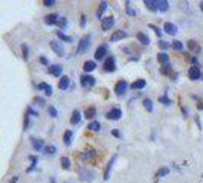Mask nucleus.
Here are the masks:
<instances>
[{
    "mask_svg": "<svg viewBox=\"0 0 203 183\" xmlns=\"http://www.w3.org/2000/svg\"><path fill=\"white\" fill-rule=\"evenodd\" d=\"M90 40H92V37L87 34V35H84L81 38V41H80V45H78V49H77V52L78 53H82V52H86L87 49H89V46H90Z\"/></svg>",
    "mask_w": 203,
    "mask_h": 183,
    "instance_id": "obj_1",
    "label": "nucleus"
},
{
    "mask_svg": "<svg viewBox=\"0 0 203 183\" xmlns=\"http://www.w3.org/2000/svg\"><path fill=\"white\" fill-rule=\"evenodd\" d=\"M80 83H81L82 87L90 89V87H93V86H95V78H93V76H90V75H82L81 78H80Z\"/></svg>",
    "mask_w": 203,
    "mask_h": 183,
    "instance_id": "obj_2",
    "label": "nucleus"
},
{
    "mask_svg": "<svg viewBox=\"0 0 203 183\" xmlns=\"http://www.w3.org/2000/svg\"><path fill=\"white\" fill-rule=\"evenodd\" d=\"M80 179L81 180H86V182H92L95 179V173L90 171V169L82 168V169H80Z\"/></svg>",
    "mask_w": 203,
    "mask_h": 183,
    "instance_id": "obj_3",
    "label": "nucleus"
},
{
    "mask_svg": "<svg viewBox=\"0 0 203 183\" xmlns=\"http://www.w3.org/2000/svg\"><path fill=\"white\" fill-rule=\"evenodd\" d=\"M50 49H52L57 55L64 56V47H63V45H61L60 41H50Z\"/></svg>",
    "mask_w": 203,
    "mask_h": 183,
    "instance_id": "obj_4",
    "label": "nucleus"
},
{
    "mask_svg": "<svg viewBox=\"0 0 203 183\" xmlns=\"http://www.w3.org/2000/svg\"><path fill=\"white\" fill-rule=\"evenodd\" d=\"M188 76H189V80H193V81L199 80V78L202 76V72H200L199 66H193V67L189 69V72H188Z\"/></svg>",
    "mask_w": 203,
    "mask_h": 183,
    "instance_id": "obj_5",
    "label": "nucleus"
},
{
    "mask_svg": "<svg viewBox=\"0 0 203 183\" xmlns=\"http://www.w3.org/2000/svg\"><path fill=\"white\" fill-rule=\"evenodd\" d=\"M127 89H128V84H127L125 81H118L116 86H115V91H116L118 96H122V95L127 91Z\"/></svg>",
    "mask_w": 203,
    "mask_h": 183,
    "instance_id": "obj_6",
    "label": "nucleus"
},
{
    "mask_svg": "<svg viewBox=\"0 0 203 183\" xmlns=\"http://www.w3.org/2000/svg\"><path fill=\"white\" fill-rule=\"evenodd\" d=\"M113 25H115V18H113V17H105V18H102L101 28H102L104 31H109V29L113 28Z\"/></svg>",
    "mask_w": 203,
    "mask_h": 183,
    "instance_id": "obj_7",
    "label": "nucleus"
},
{
    "mask_svg": "<svg viewBox=\"0 0 203 183\" xmlns=\"http://www.w3.org/2000/svg\"><path fill=\"white\" fill-rule=\"evenodd\" d=\"M115 58L113 56H107L105 58V61H104V70H107V72H113L115 70Z\"/></svg>",
    "mask_w": 203,
    "mask_h": 183,
    "instance_id": "obj_8",
    "label": "nucleus"
},
{
    "mask_svg": "<svg viewBox=\"0 0 203 183\" xmlns=\"http://www.w3.org/2000/svg\"><path fill=\"white\" fill-rule=\"evenodd\" d=\"M105 116H107V119H110V121H116V119H119L122 116V111L119 108H112Z\"/></svg>",
    "mask_w": 203,
    "mask_h": 183,
    "instance_id": "obj_9",
    "label": "nucleus"
},
{
    "mask_svg": "<svg viewBox=\"0 0 203 183\" xmlns=\"http://www.w3.org/2000/svg\"><path fill=\"white\" fill-rule=\"evenodd\" d=\"M61 72H63V67H61L60 64H52V66H49V73H50L52 76H60Z\"/></svg>",
    "mask_w": 203,
    "mask_h": 183,
    "instance_id": "obj_10",
    "label": "nucleus"
},
{
    "mask_svg": "<svg viewBox=\"0 0 203 183\" xmlns=\"http://www.w3.org/2000/svg\"><path fill=\"white\" fill-rule=\"evenodd\" d=\"M163 31H165L166 34H169V35H176V32H177V26L173 25V23H165Z\"/></svg>",
    "mask_w": 203,
    "mask_h": 183,
    "instance_id": "obj_11",
    "label": "nucleus"
},
{
    "mask_svg": "<svg viewBox=\"0 0 203 183\" xmlns=\"http://www.w3.org/2000/svg\"><path fill=\"white\" fill-rule=\"evenodd\" d=\"M82 69H84V72H93L95 69H96V63L93 61V60H89V61H86L84 63V66H82Z\"/></svg>",
    "mask_w": 203,
    "mask_h": 183,
    "instance_id": "obj_12",
    "label": "nucleus"
},
{
    "mask_svg": "<svg viewBox=\"0 0 203 183\" xmlns=\"http://www.w3.org/2000/svg\"><path fill=\"white\" fill-rule=\"evenodd\" d=\"M69 84H70V78L69 76H61V80L58 83V89L66 90V89H69Z\"/></svg>",
    "mask_w": 203,
    "mask_h": 183,
    "instance_id": "obj_13",
    "label": "nucleus"
},
{
    "mask_svg": "<svg viewBox=\"0 0 203 183\" xmlns=\"http://www.w3.org/2000/svg\"><path fill=\"white\" fill-rule=\"evenodd\" d=\"M105 53H107V47H105V46H99V47L96 49V52H95V58H96V60H102V58L105 56Z\"/></svg>",
    "mask_w": 203,
    "mask_h": 183,
    "instance_id": "obj_14",
    "label": "nucleus"
},
{
    "mask_svg": "<svg viewBox=\"0 0 203 183\" xmlns=\"http://www.w3.org/2000/svg\"><path fill=\"white\" fill-rule=\"evenodd\" d=\"M32 140V146L35 151H41L44 148V140L43 139H31Z\"/></svg>",
    "mask_w": 203,
    "mask_h": 183,
    "instance_id": "obj_15",
    "label": "nucleus"
},
{
    "mask_svg": "<svg viewBox=\"0 0 203 183\" xmlns=\"http://www.w3.org/2000/svg\"><path fill=\"white\" fill-rule=\"evenodd\" d=\"M145 80H136L134 83H131V86H130V89H133V90H139V89H144L145 87Z\"/></svg>",
    "mask_w": 203,
    "mask_h": 183,
    "instance_id": "obj_16",
    "label": "nucleus"
},
{
    "mask_svg": "<svg viewBox=\"0 0 203 183\" xmlns=\"http://www.w3.org/2000/svg\"><path fill=\"white\" fill-rule=\"evenodd\" d=\"M115 160H116V156H113L110 160H109V163H107V166H105V171H104V179L107 180L109 179V174H110V169H112V166H113V163H115Z\"/></svg>",
    "mask_w": 203,
    "mask_h": 183,
    "instance_id": "obj_17",
    "label": "nucleus"
},
{
    "mask_svg": "<svg viewBox=\"0 0 203 183\" xmlns=\"http://www.w3.org/2000/svg\"><path fill=\"white\" fill-rule=\"evenodd\" d=\"M127 37V32L125 31H116L112 37H110V40L112 41H118V40H122V38H125Z\"/></svg>",
    "mask_w": 203,
    "mask_h": 183,
    "instance_id": "obj_18",
    "label": "nucleus"
},
{
    "mask_svg": "<svg viewBox=\"0 0 203 183\" xmlns=\"http://www.w3.org/2000/svg\"><path fill=\"white\" fill-rule=\"evenodd\" d=\"M80 121H81V113H80L78 110H74L72 118H70V124H72V125H77Z\"/></svg>",
    "mask_w": 203,
    "mask_h": 183,
    "instance_id": "obj_19",
    "label": "nucleus"
},
{
    "mask_svg": "<svg viewBox=\"0 0 203 183\" xmlns=\"http://www.w3.org/2000/svg\"><path fill=\"white\" fill-rule=\"evenodd\" d=\"M107 6H109L107 2H101V3H99V8H98V11H96V17H98V18H102V14H104V11L107 9Z\"/></svg>",
    "mask_w": 203,
    "mask_h": 183,
    "instance_id": "obj_20",
    "label": "nucleus"
},
{
    "mask_svg": "<svg viewBox=\"0 0 203 183\" xmlns=\"http://www.w3.org/2000/svg\"><path fill=\"white\" fill-rule=\"evenodd\" d=\"M156 8H157L159 11H166V9L169 8V3L165 2V0H156Z\"/></svg>",
    "mask_w": 203,
    "mask_h": 183,
    "instance_id": "obj_21",
    "label": "nucleus"
},
{
    "mask_svg": "<svg viewBox=\"0 0 203 183\" xmlns=\"http://www.w3.org/2000/svg\"><path fill=\"white\" fill-rule=\"evenodd\" d=\"M136 37H137V40H139V41H141V43H142L144 46H148V45H150V38H148V37H147L144 32H137V35H136Z\"/></svg>",
    "mask_w": 203,
    "mask_h": 183,
    "instance_id": "obj_22",
    "label": "nucleus"
},
{
    "mask_svg": "<svg viewBox=\"0 0 203 183\" xmlns=\"http://www.w3.org/2000/svg\"><path fill=\"white\" fill-rule=\"evenodd\" d=\"M80 156H81L82 160H92V159L95 157V151H92V150H87V151L81 153Z\"/></svg>",
    "mask_w": 203,
    "mask_h": 183,
    "instance_id": "obj_23",
    "label": "nucleus"
},
{
    "mask_svg": "<svg viewBox=\"0 0 203 183\" xmlns=\"http://www.w3.org/2000/svg\"><path fill=\"white\" fill-rule=\"evenodd\" d=\"M57 18H58V15H57V14H49V15H46V17H44V23H46V25H55Z\"/></svg>",
    "mask_w": 203,
    "mask_h": 183,
    "instance_id": "obj_24",
    "label": "nucleus"
},
{
    "mask_svg": "<svg viewBox=\"0 0 203 183\" xmlns=\"http://www.w3.org/2000/svg\"><path fill=\"white\" fill-rule=\"evenodd\" d=\"M38 89H40V90H44V93H46L47 96H50V95H52V87H50L49 84H46V83L38 84Z\"/></svg>",
    "mask_w": 203,
    "mask_h": 183,
    "instance_id": "obj_25",
    "label": "nucleus"
},
{
    "mask_svg": "<svg viewBox=\"0 0 203 183\" xmlns=\"http://www.w3.org/2000/svg\"><path fill=\"white\" fill-rule=\"evenodd\" d=\"M95 115H96V108H95V107H89V108L84 111V116H86L87 119H93Z\"/></svg>",
    "mask_w": 203,
    "mask_h": 183,
    "instance_id": "obj_26",
    "label": "nucleus"
},
{
    "mask_svg": "<svg viewBox=\"0 0 203 183\" xmlns=\"http://www.w3.org/2000/svg\"><path fill=\"white\" fill-rule=\"evenodd\" d=\"M188 47H189V50H193L194 53H199V50H200V46L197 45L196 41H188Z\"/></svg>",
    "mask_w": 203,
    "mask_h": 183,
    "instance_id": "obj_27",
    "label": "nucleus"
},
{
    "mask_svg": "<svg viewBox=\"0 0 203 183\" xmlns=\"http://www.w3.org/2000/svg\"><path fill=\"white\" fill-rule=\"evenodd\" d=\"M168 60H169V58H168V55H166L165 52H161V53L157 55V61H159L161 64H168Z\"/></svg>",
    "mask_w": 203,
    "mask_h": 183,
    "instance_id": "obj_28",
    "label": "nucleus"
},
{
    "mask_svg": "<svg viewBox=\"0 0 203 183\" xmlns=\"http://www.w3.org/2000/svg\"><path fill=\"white\" fill-rule=\"evenodd\" d=\"M55 25L58 26V28H66V25H67V20H66V17H58L57 18V21H55Z\"/></svg>",
    "mask_w": 203,
    "mask_h": 183,
    "instance_id": "obj_29",
    "label": "nucleus"
},
{
    "mask_svg": "<svg viewBox=\"0 0 203 183\" xmlns=\"http://www.w3.org/2000/svg\"><path fill=\"white\" fill-rule=\"evenodd\" d=\"M57 37H58L60 40L66 41V43H70V41H72V37H69V35H64L61 31H57Z\"/></svg>",
    "mask_w": 203,
    "mask_h": 183,
    "instance_id": "obj_30",
    "label": "nucleus"
},
{
    "mask_svg": "<svg viewBox=\"0 0 203 183\" xmlns=\"http://www.w3.org/2000/svg\"><path fill=\"white\" fill-rule=\"evenodd\" d=\"M99 127H101V125H99V122H98V121H92V122L89 124V127H87V128H89L90 131H98V130H99Z\"/></svg>",
    "mask_w": 203,
    "mask_h": 183,
    "instance_id": "obj_31",
    "label": "nucleus"
},
{
    "mask_svg": "<svg viewBox=\"0 0 203 183\" xmlns=\"http://www.w3.org/2000/svg\"><path fill=\"white\" fill-rule=\"evenodd\" d=\"M61 168L63 169H69L70 168V160H69V157H61Z\"/></svg>",
    "mask_w": 203,
    "mask_h": 183,
    "instance_id": "obj_32",
    "label": "nucleus"
},
{
    "mask_svg": "<svg viewBox=\"0 0 203 183\" xmlns=\"http://www.w3.org/2000/svg\"><path fill=\"white\" fill-rule=\"evenodd\" d=\"M22 53H23V60L25 61H28V58H29V49H28V45H22Z\"/></svg>",
    "mask_w": 203,
    "mask_h": 183,
    "instance_id": "obj_33",
    "label": "nucleus"
},
{
    "mask_svg": "<svg viewBox=\"0 0 203 183\" xmlns=\"http://www.w3.org/2000/svg\"><path fill=\"white\" fill-rule=\"evenodd\" d=\"M125 6H127V8H125V11H127V14H128V15H131V17H133V15H136V11H134V8L131 6V3H130V2H127V5H125Z\"/></svg>",
    "mask_w": 203,
    "mask_h": 183,
    "instance_id": "obj_34",
    "label": "nucleus"
},
{
    "mask_svg": "<svg viewBox=\"0 0 203 183\" xmlns=\"http://www.w3.org/2000/svg\"><path fill=\"white\" fill-rule=\"evenodd\" d=\"M142 104H144V107L148 110V111H151L153 110V102H151V99H148V98H145L144 101H142Z\"/></svg>",
    "mask_w": 203,
    "mask_h": 183,
    "instance_id": "obj_35",
    "label": "nucleus"
},
{
    "mask_svg": "<svg viewBox=\"0 0 203 183\" xmlns=\"http://www.w3.org/2000/svg\"><path fill=\"white\" fill-rule=\"evenodd\" d=\"M43 150H44L46 154H55V153H57V148H55L54 145H46Z\"/></svg>",
    "mask_w": 203,
    "mask_h": 183,
    "instance_id": "obj_36",
    "label": "nucleus"
},
{
    "mask_svg": "<svg viewBox=\"0 0 203 183\" xmlns=\"http://www.w3.org/2000/svg\"><path fill=\"white\" fill-rule=\"evenodd\" d=\"M144 5L148 8V9H151V11H156L157 8H156V2H151V0H145L144 2Z\"/></svg>",
    "mask_w": 203,
    "mask_h": 183,
    "instance_id": "obj_37",
    "label": "nucleus"
},
{
    "mask_svg": "<svg viewBox=\"0 0 203 183\" xmlns=\"http://www.w3.org/2000/svg\"><path fill=\"white\" fill-rule=\"evenodd\" d=\"M72 136H74V133H72L70 130H67V131L64 133V143H66V145H69V143H70V140H72Z\"/></svg>",
    "mask_w": 203,
    "mask_h": 183,
    "instance_id": "obj_38",
    "label": "nucleus"
},
{
    "mask_svg": "<svg viewBox=\"0 0 203 183\" xmlns=\"http://www.w3.org/2000/svg\"><path fill=\"white\" fill-rule=\"evenodd\" d=\"M168 173H169V169H168L166 166H163V168H161V169L156 173V177H165Z\"/></svg>",
    "mask_w": 203,
    "mask_h": 183,
    "instance_id": "obj_39",
    "label": "nucleus"
},
{
    "mask_svg": "<svg viewBox=\"0 0 203 183\" xmlns=\"http://www.w3.org/2000/svg\"><path fill=\"white\" fill-rule=\"evenodd\" d=\"M171 46H173V49H174V50H182V49H183V45H182L179 40L173 41V45H171Z\"/></svg>",
    "mask_w": 203,
    "mask_h": 183,
    "instance_id": "obj_40",
    "label": "nucleus"
},
{
    "mask_svg": "<svg viewBox=\"0 0 203 183\" xmlns=\"http://www.w3.org/2000/svg\"><path fill=\"white\" fill-rule=\"evenodd\" d=\"M47 111H49V115H50L52 118H57V116H58V111H57V108H55V107H49V108H47Z\"/></svg>",
    "mask_w": 203,
    "mask_h": 183,
    "instance_id": "obj_41",
    "label": "nucleus"
},
{
    "mask_svg": "<svg viewBox=\"0 0 203 183\" xmlns=\"http://www.w3.org/2000/svg\"><path fill=\"white\" fill-rule=\"evenodd\" d=\"M34 102L38 104V105H44V104H46L44 98H40V96H35V98H34Z\"/></svg>",
    "mask_w": 203,
    "mask_h": 183,
    "instance_id": "obj_42",
    "label": "nucleus"
},
{
    "mask_svg": "<svg viewBox=\"0 0 203 183\" xmlns=\"http://www.w3.org/2000/svg\"><path fill=\"white\" fill-rule=\"evenodd\" d=\"M29 128V115L26 113L25 115V124H23V130H28Z\"/></svg>",
    "mask_w": 203,
    "mask_h": 183,
    "instance_id": "obj_43",
    "label": "nucleus"
},
{
    "mask_svg": "<svg viewBox=\"0 0 203 183\" xmlns=\"http://www.w3.org/2000/svg\"><path fill=\"white\" fill-rule=\"evenodd\" d=\"M150 28H151V29L156 32V35H157V37H161V35H162V31H161L157 26H154V25H150Z\"/></svg>",
    "mask_w": 203,
    "mask_h": 183,
    "instance_id": "obj_44",
    "label": "nucleus"
},
{
    "mask_svg": "<svg viewBox=\"0 0 203 183\" xmlns=\"http://www.w3.org/2000/svg\"><path fill=\"white\" fill-rule=\"evenodd\" d=\"M159 101H161L162 104H165V105H169V104H171L169 98H166V96H161V98H159Z\"/></svg>",
    "mask_w": 203,
    "mask_h": 183,
    "instance_id": "obj_45",
    "label": "nucleus"
},
{
    "mask_svg": "<svg viewBox=\"0 0 203 183\" xmlns=\"http://www.w3.org/2000/svg\"><path fill=\"white\" fill-rule=\"evenodd\" d=\"M43 5H44V6H54V5H55V0H44Z\"/></svg>",
    "mask_w": 203,
    "mask_h": 183,
    "instance_id": "obj_46",
    "label": "nucleus"
},
{
    "mask_svg": "<svg viewBox=\"0 0 203 183\" xmlns=\"http://www.w3.org/2000/svg\"><path fill=\"white\" fill-rule=\"evenodd\" d=\"M168 43H166V41H162V40H161V41H159V47H161V49H168Z\"/></svg>",
    "mask_w": 203,
    "mask_h": 183,
    "instance_id": "obj_47",
    "label": "nucleus"
},
{
    "mask_svg": "<svg viewBox=\"0 0 203 183\" xmlns=\"http://www.w3.org/2000/svg\"><path fill=\"white\" fill-rule=\"evenodd\" d=\"M80 25H81L82 28L86 26V15H81V20H80Z\"/></svg>",
    "mask_w": 203,
    "mask_h": 183,
    "instance_id": "obj_48",
    "label": "nucleus"
},
{
    "mask_svg": "<svg viewBox=\"0 0 203 183\" xmlns=\"http://www.w3.org/2000/svg\"><path fill=\"white\" fill-rule=\"evenodd\" d=\"M40 63H43V64H49V61H47L46 56H40Z\"/></svg>",
    "mask_w": 203,
    "mask_h": 183,
    "instance_id": "obj_49",
    "label": "nucleus"
},
{
    "mask_svg": "<svg viewBox=\"0 0 203 183\" xmlns=\"http://www.w3.org/2000/svg\"><path fill=\"white\" fill-rule=\"evenodd\" d=\"M29 160L32 162V165H35V163H37V157H35V156H29Z\"/></svg>",
    "mask_w": 203,
    "mask_h": 183,
    "instance_id": "obj_50",
    "label": "nucleus"
},
{
    "mask_svg": "<svg viewBox=\"0 0 203 183\" xmlns=\"http://www.w3.org/2000/svg\"><path fill=\"white\" fill-rule=\"evenodd\" d=\"M112 134H113L115 137H121V133H119L118 130H113V131H112Z\"/></svg>",
    "mask_w": 203,
    "mask_h": 183,
    "instance_id": "obj_51",
    "label": "nucleus"
},
{
    "mask_svg": "<svg viewBox=\"0 0 203 183\" xmlns=\"http://www.w3.org/2000/svg\"><path fill=\"white\" fill-rule=\"evenodd\" d=\"M17 182H18V176H14V177L9 180V183H17Z\"/></svg>",
    "mask_w": 203,
    "mask_h": 183,
    "instance_id": "obj_52",
    "label": "nucleus"
},
{
    "mask_svg": "<svg viewBox=\"0 0 203 183\" xmlns=\"http://www.w3.org/2000/svg\"><path fill=\"white\" fill-rule=\"evenodd\" d=\"M200 9H202V11H203V2H202V3H200Z\"/></svg>",
    "mask_w": 203,
    "mask_h": 183,
    "instance_id": "obj_53",
    "label": "nucleus"
}]
</instances>
